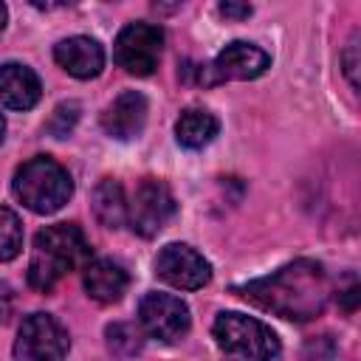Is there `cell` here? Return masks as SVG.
Returning <instances> with one entry per match:
<instances>
[{
	"label": "cell",
	"instance_id": "2e32d148",
	"mask_svg": "<svg viewBox=\"0 0 361 361\" xmlns=\"http://www.w3.org/2000/svg\"><path fill=\"white\" fill-rule=\"evenodd\" d=\"M93 214L107 228H118L127 220V197H124V189L118 180L104 178L93 189Z\"/></svg>",
	"mask_w": 361,
	"mask_h": 361
},
{
	"label": "cell",
	"instance_id": "ac0fdd59",
	"mask_svg": "<svg viewBox=\"0 0 361 361\" xmlns=\"http://www.w3.org/2000/svg\"><path fill=\"white\" fill-rule=\"evenodd\" d=\"M20 251H23V223L11 209L0 206V262L14 259Z\"/></svg>",
	"mask_w": 361,
	"mask_h": 361
},
{
	"label": "cell",
	"instance_id": "5b68a950",
	"mask_svg": "<svg viewBox=\"0 0 361 361\" xmlns=\"http://www.w3.org/2000/svg\"><path fill=\"white\" fill-rule=\"evenodd\" d=\"M68 330L54 316L31 313L20 324L14 341V361H62L68 355Z\"/></svg>",
	"mask_w": 361,
	"mask_h": 361
},
{
	"label": "cell",
	"instance_id": "8992f818",
	"mask_svg": "<svg viewBox=\"0 0 361 361\" xmlns=\"http://www.w3.org/2000/svg\"><path fill=\"white\" fill-rule=\"evenodd\" d=\"M164 51V31L152 23H127L113 45V56L118 68L133 76H149L158 68Z\"/></svg>",
	"mask_w": 361,
	"mask_h": 361
},
{
	"label": "cell",
	"instance_id": "3957f363",
	"mask_svg": "<svg viewBox=\"0 0 361 361\" xmlns=\"http://www.w3.org/2000/svg\"><path fill=\"white\" fill-rule=\"evenodd\" d=\"M11 189L14 197L34 214H54L73 195V180L62 164L48 155H37L14 172Z\"/></svg>",
	"mask_w": 361,
	"mask_h": 361
},
{
	"label": "cell",
	"instance_id": "52a82bcc",
	"mask_svg": "<svg viewBox=\"0 0 361 361\" xmlns=\"http://www.w3.org/2000/svg\"><path fill=\"white\" fill-rule=\"evenodd\" d=\"M175 212H178L175 195L164 180H155V178H144L133 200L127 203V220L133 231H138L141 237H155L175 217Z\"/></svg>",
	"mask_w": 361,
	"mask_h": 361
},
{
	"label": "cell",
	"instance_id": "7a4b0ae2",
	"mask_svg": "<svg viewBox=\"0 0 361 361\" xmlns=\"http://www.w3.org/2000/svg\"><path fill=\"white\" fill-rule=\"evenodd\" d=\"M90 262V245L79 226L56 223L34 237V251L28 259V282L37 290H51L62 276Z\"/></svg>",
	"mask_w": 361,
	"mask_h": 361
},
{
	"label": "cell",
	"instance_id": "277c9868",
	"mask_svg": "<svg viewBox=\"0 0 361 361\" xmlns=\"http://www.w3.org/2000/svg\"><path fill=\"white\" fill-rule=\"evenodd\" d=\"M212 333H214V341L226 353H237L248 361H276L279 358V338L259 319H251V316H243L234 310L217 313Z\"/></svg>",
	"mask_w": 361,
	"mask_h": 361
},
{
	"label": "cell",
	"instance_id": "5bb4252c",
	"mask_svg": "<svg viewBox=\"0 0 361 361\" xmlns=\"http://www.w3.org/2000/svg\"><path fill=\"white\" fill-rule=\"evenodd\" d=\"M127 285H130L127 271L113 259H93L85 265V290L90 299H96L102 305L118 302L124 296Z\"/></svg>",
	"mask_w": 361,
	"mask_h": 361
},
{
	"label": "cell",
	"instance_id": "d6986e66",
	"mask_svg": "<svg viewBox=\"0 0 361 361\" xmlns=\"http://www.w3.org/2000/svg\"><path fill=\"white\" fill-rule=\"evenodd\" d=\"M76 121H79V104L76 102H62L54 113H51V118H48V133L54 135V138H65V135H71V130L76 127Z\"/></svg>",
	"mask_w": 361,
	"mask_h": 361
},
{
	"label": "cell",
	"instance_id": "e0dca14e",
	"mask_svg": "<svg viewBox=\"0 0 361 361\" xmlns=\"http://www.w3.org/2000/svg\"><path fill=\"white\" fill-rule=\"evenodd\" d=\"M104 336H107V350L113 355H118V358H130V355L141 353V347H144L141 333L135 330V324H127V322L110 324L104 330Z\"/></svg>",
	"mask_w": 361,
	"mask_h": 361
},
{
	"label": "cell",
	"instance_id": "30bf717a",
	"mask_svg": "<svg viewBox=\"0 0 361 361\" xmlns=\"http://www.w3.org/2000/svg\"><path fill=\"white\" fill-rule=\"evenodd\" d=\"M155 274L180 290H197L212 279V265L186 243H169L155 257Z\"/></svg>",
	"mask_w": 361,
	"mask_h": 361
},
{
	"label": "cell",
	"instance_id": "9c48e42d",
	"mask_svg": "<svg viewBox=\"0 0 361 361\" xmlns=\"http://www.w3.org/2000/svg\"><path fill=\"white\" fill-rule=\"evenodd\" d=\"M138 322H141L147 336H152L164 344H172V341L186 336L192 316H189L186 302H180L178 296L152 290L138 305Z\"/></svg>",
	"mask_w": 361,
	"mask_h": 361
},
{
	"label": "cell",
	"instance_id": "cb8c5ba5",
	"mask_svg": "<svg viewBox=\"0 0 361 361\" xmlns=\"http://www.w3.org/2000/svg\"><path fill=\"white\" fill-rule=\"evenodd\" d=\"M3 135H6V121H3V116H0V144H3Z\"/></svg>",
	"mask_w": 361,
	"mask_h": 361
},
{
	"label": "cell",
	"instance_id": "4fadbf2b",
	"mask_svg": "<svg viewBox=\"0 0 361 361\" xmlns=\"http://www.w3.org/2000/svg\"><path fill=\"white\" fill-rule=\"evenodd\" d=\"M42 96L39 76L20 62L0 65V104L8 110H31Z\"/></svg>",
	"mask_w": 361,
	"mask_h": 361
},
{
	"label": "cell",
	"instance_id": "603a6c76",
	"mask_svg": "<svg viewBox=\"0 0 361 361\" xmlns=\"http://www.w3.org/2000/svg\"><path fill=\"white\" fill-rule=\"evenodd\" d=\"M6 17H8V11H6V6L0 3V31L6 28Z\"/></svg>",
	"mask_w": 361,
	"mask_h": 361
},
{
	"label": "cell",
	"instance_id": "7402d4cb",
	"mask_svg": "<svg viewBox=\"0 0 361 361\" xmlns=\"http://www.w3.org/2000/svg\"><path fill=\"white\" fill-rule=\"evenodd\" d=\"M11 310H14V290L6 282H0V322H6Z\"/></svg>",
	"mask_w": 361,
	"mask_h": 361
},
{
	"label": "cell",
	"instance_id": "ffe728a7",
	"mask_svg": "<svg viewBox=\"0 0 361 361\" xmlns=\"http://www.w3.org/2000/svg\"><path fill=\"white\" fill-rule=\"evenodd\" d=\"M355 54H358V37H353L347 51H344V73H347L353 87H358V56Z\"/></svg>",
	"mask_w": 361,
	"mask_h": 361
},
{
	"label": "cell",
	"instance_id": "ba28073f",
	"mask_svg": "<svg viewBox=\"0 0 361 361\" xmlns=\"http://www.w3.org/2000/svg\"><path fill=\"white\" fill-rule=\"evenodd\" d=\"M268 68H271V56L262 48L237 39V42H228L197 73L203 85H220V82H234V79H257Z\"/></svg>",
	"mask_w": 361,
	"mask_h": 361
},
{
	"label": "cell",
	"instance_id": "7c38bea8",
	"mask_svg": "<svg viewBox=\"0 0 361 361\" xmlns=\"http://www.w3.org/2000/svg\"><path fill=\"white\" fill-rule=\"evenodd\" d=\"M54 59L62 71H68L76 79H93L104 68V48L90 37H68L56 42Z\"/></svg>",
	"mask_w": 361,
	"mask_h": 361
},
{
	"label": "cell",
	"instance_id": "9a60e30c",
	"mask_svg": "<svg viewBox=\"0 0 361 361\" xmlns=\"http://www.w3.org/2000/svg\"><path fill=\"white\" fill-rule=\"evenodd\" d=\"M217 130H220L217 116H212L209 110H200V107L183 110L180 118L175 121V138L186 149H203L206 144L214 141Z\"/></svg>",
	"mask_w": 361,
	"mask_h": 361
},
{
	"label": "cell",
	"instance_id": "44dd1931",
	"mask_svg": "<svg viewBox=\"0 0 361 361\" xmlns=\"http://www.w3.org/2000/svg\"><path fill=\"white\" fill-rule=\"evenodd\" d=\"M251 6L248 3H220V14L223 17H234V20H243V17H251Z\"/></svg>",
	"mask_w": 361,
	"mask_h": 361
},
{
	"label": "cell",
	"instance_id": "6da1fadb",
	"mask_svg": "<svg viewBox=\"0 0 361 361\" xmlns=\"http://www.w3.org/2000/svg\"><path fill=\"white\" fill-rule=\"evenodd\" d=\"M243 299L259 305L262 310H271L282 319L307 322L316 319L330 296V285L324 276V268L313 259H296L271 276L245 282L234 288Z\"/></svg>",
	"mask_w": 361,
	"mask_h": 361
},
{
	"label": "cell",
	"instance_id": "8fae6325",
	"mask_svg": "<svg viewBox=\"0 0 361 361\" xmlns=\"http://www.w3.org/2000/svg\"><path fill=\"white\" fill-rule=\"evenodd\" d=\"M147 124V99L138 90H124L113 99V104H107V110L102 113V127L110 138L118 141H130L135 138Z\"/></svg>",
	"mask_w": 361,
	"mask_h": 361
}]
</instances>
